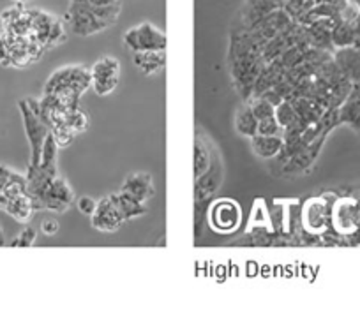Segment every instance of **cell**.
Listing matches in <instances>:
<instances>
[{"instance_id":"1","label":"cell","mask_w":360,"mask_h":319,"mask_svg":"<svg viewBox=\"0 0 360 319\" xmlns=\"http://www.w3.org/2000/svg\"><path fill=\"white\" fill-rule=\"evenodd\" d=\"M124 43L133 53L140 52H164L167 50V36L151 23H142L133 27L124 34Z\"/></svg>"},{"instance_id":"2","label":"cell","mask_w":360,"mask_h":319,"mask_svg":"<svg viewBox=\"0 0 360 319\" xmlns=\"http://www.w3.org/2000/svg\"><path fill=\"white\" fill-rule=\"evenodd\" d=\"M20 110L21 117H23L25 133H27V138L28 142H30V168H37L41 162V154H43V146L48 138V134H50V129H48L46 124L32 111V108L28 106L27 101H20Z\"/></svg>"},{"instance_id":"3","label":"cell","mask_w":360,"mask_h":319,"mask_svg":"<svg viewBox=\"0 0 360 319\" xmlns=\"http://www.w3.org/2000/svg\"><path fill=\"white\" fill-rule=\"evenodd\" d=\"M92 85V76L88 69L79 66L62 67L59 71L53 72L46 81L44 87V94H53V92L60 90V88H73L78 92L79 95L87 92V88Z\"/></svg>"},{"instance_id":"4","label":"cell","mask_w":360,"mask_h":319,"mask_svg":"<svg viewBox=\"0 0 360 319\" xmlns=\"http://www.w3.org/2000/svg\"><path fill=\"white\" fill-rule=\"evenodd\" d=\"M66 18L71 21V28L76 36H92V34H97V32L110 27L92 12V8L87 4V0H71L69 14Z\"/></svg>"},{"instance_id":"5","label":"cell","mask_w":360,"mask_h":319,"mask_svg":"<svg viewBox=\"0 0 360 319\" xmlns=\"http://www.w3.org/2000/svg\"><path fill=\"white\" fill-rule=\"evenodd\" d=\"M119 60L113 57H103L92 66V87L97 95H108L115 90L119 83Z\"/></svg>"},{"instance_id":"6","label":"cell","mask_w":360,"mask_h":319,"mask_svg":"<svg viewBox=\"0 0 360 319\" xmlns=\"http://www.w3.org/2000/svg\"><path fill=\"white\" fill-rule=\"evenodd\" d=\"M210 224L219 233H231L240 224V209L235 201L221 200L212 205Z\"/></svg>"},{"instance_id":"7","label":"cell","mask_w":360,"mask_h":319,"mask_svg":"<svg viewBox=\"0 0 360 319\" xmlns=\"http://www.w3.org/2000/svg\"><path fill=\"white\" fill-rule=\"evenodd\" d=\"M124 217L120 210L117 209L115 203L111 201V197H103L97 201V209H95L94 215H92V226L100 231H117L120 226L124 224Z\"/></svg>"},{"instance_id":"8","label":"cell","mask_w":360,"mask_h":319,"mask_svg":"<svg viewBox=\"0 0 360 319\" xmlns=\"http://www.w3.org/2000/svg\"><path fill=\"white\" fill-rule=\"evenodd\" d=\"M73 191L68 186V182L62 180V178H53L52 184L46 187L43 197V205L46 210H52V212H64L68 209L69 203L73 201Z\"/></svg>"},{"instance_id":"9","label":"cell","mask_w":360,"mask_h":319,"mask_svg":"<svg viewBox=\"0 0 360 319\" xmlns=\"http://www.w3.org/2000/svg\"><path fill=\"white\" fill-rule=\"evenodd\" d=\"M334 224L343 235H352L360 226V210L357 203L350 200L339 201L334 210Z\"/></svg>"},{"instance_id":"10","label":"cell","mask_w":360,"mask_h":319,"mask_svg":"<svg viewBox=\"0 0 360 319\" xmlns=\"http://www.w3.org/2000/svg\"><path fill=\"white\" fill-rule=\"evenodd\" d=\"M120 193L127 194L133 200L140 203H146L154 196V184H152V175L149 173H133L124 182Z\"/></svg>"},{"instance_id":"11","label":"cell","mask_w":360,"mask_h":319,"mask_svg":"<svg viewBox=\"0 0 360 319\" xmlns=\"http://www.w3.org/2000/svg\"><path fill=\"white\" fill-rule=\"evenodd\" d=\"M251 146L260 157H276L279 152H283L285 146V139L283 136H263V134H256L251 138Z\"/></svg>"},{"instance_id":"12","label":"cell","mask_w":360,"mask_h":319,"mask_svg":"<svg viewBox=\"0 0 360 319\" xmlns=\"http://www.w3.org/2000/svg\"><path fill=\"white\" fill-rule=\"evenodd\" d=\"M133 62L140 71L145 75H155L167 66V53L164 52H140L135 53Z\"/></svg>"},{"instance_id":"13","label":"cell","mask_w":360,"mask_h":319,"mask_svg":"<svg viewBox=\"0 0 360 319\" xmlns=\"http://www.w3.org/2000/svg\"><path fill=\"white\" fill-rule=\"evenodd\" d=\"M219 182H221V168H219V161H216L214 166H210L202 177L196 178V200H203L214 193Z\"/></svg>"},{"instance_id":"14","label":"cell","mask_w":360,"mask_h":319,"mask_svg":"<svg viewBox=\"0 0 360 319\" xmlns=\"http://www.w3.org/2000/svg\"><path fill=\"white\" fill-rule=\"evenodd\" d=\"M337 66L341 67V71L345 72L348 78L353 81H360V52L353 50V48L345 46V50H341L337 53Z\"/></svg>"},{"instance_id":"15","label":"cell","mask_w":360,"mask_h":319,"mask_svg":"<svg viewBox=\"0 0 360 319\" xmlns=\"http://www.w3.org/2000/svg\"><path fill=\"white\" fill-rule=\"evenodd\" d=\"M110 197H111V201L115 203L117 209L120 210V213H122L124 221L135 219V217L143 215V213L146 212L145 203H140V201L133 200V197H129L127 194H124V193L111 194Z\"/></svg>"},{"instance_id":"16","label":"cell","mask_w":360,"mask_h":319,"mask_svg":"<svg viewBox=\"0 0 360 319\" xmlns=\"http://www.w3.org/2000/svg\"><path fill=\"white\" fill-rule=\"evenodd\" d=\"M329 222V210L321 201H311L305 209V226L313 231H321Z\"/></svg>"},{"instance_id":"17","label":"cell","mask_w":360,"mask_h":319,"mask_svg":"<svg viewBox=\"0 0 360 319\" xmlns=\"http://www.w3.org/2000/svg\"><path fill=\"white\" fill-rule=\"evenodd\" d=\"M4 210L11 217H15L16 221L27 222L30 219L32 212H34V206H32L30 196L28 194H21V196L11 197Z\"/></svg>"},{"instance_id":"18","label":"cell","mask_w":360,"mask_h":319,"mask_svg":"<svg viewBox=\"0 0 360 319\" xmlns=\"http://www.w3.org/2000/svg\"><path fill=\"white\" fill-rule=\"evenodd\" d=\"M209 168H210L209 146H207L202 139L196 138V143H194V180L202 177Z\"/></svg>"},{"instance_id":"19","label":"cell","mask_w":360,"mask_h":319,"mask_svg":"<svg viewBox=\"0 0 360 319\" xmlns=\"http://www.w3.org/2000/svg\"><path fill=\"white\" fill-rule=\"evenodd\" d=\"M258 122H260V120L254 117L251 108H242L237 117V130L240 134H244V136L253 138V136L258 134Z\"/></svg>"},{"instance_id":"20","label":"cell","mask_w":360,"mask_h":319,"mask_svg":"<svg viewBox=\"0 0 360 319\" xmlns=\"http://www.w3.org/2000/svg\"><path fill=\"white\" fill-rule=\"evenodd\" d=\"M64 124H66L69 129L75 130V133H84L88 127V119L84 111L79 110V108H76V110H69L64 113Z\"/></svg>"},{"instance_id":"21","label":"cell","mask_w":360,"mask_h":319,"mask_svg":"<svg viewBox=\"0 0 360 319\" xmlns=\"http://www.w3.org/2000/svg\"><path fill=\"white\" fill-rule=\"evenodd\" d=\"M276 119H277V122L285 127V129L286 127L293 126V124H297L299 120H301L299 119L297 111H295V108H293L292 103H288V101H281V103L277 104Z\"/></svg>"},{"instance_id":"22","label":"cell","mask_w":360,"mask_h":319,"mask_svg":"<svg viewBox=\"0 0 360 319\" xmlns=\"http://www.w3.org/2000/svg\"><path fill=\"white\" fill-rule=\"evenodd\" d=\"M355 28L350 21L337 25L332 32V41L337 46H350L352 43H355Z\"/></svg>"},{"instance_id":"23","label":"cell","mask_w":360,"mask_h":319,"mask_svg":"<svg viewBox=\"0 0 360 319\" xmlns=\"http://www.w3.org/2000/svg\"><path fill=\"white\" fill-rule=\"evenodd\" d=\"M251 110H253L254 117H256L258 120L276 117V108H274V104L270 103V101H267L265 97H258L253 103V106H251Z\"/></svg>"},{"instance_id":"24","label":"cell","mask_w":360,"mask_h":319,"mask_svg":"<svg viewBox=\"0 0 360 319\" xmlns=\"http://www.w3.org/2000/svg\"><path fill=\"white\" fill-rule=\"evenodd\" d=\"M283 130H285V127L277 122L276 117L258 122V134H263V136H283Z\"/></svg>"},{"instance_id":"25","label":"cell","mask_w":360,"mask_h":319,"mask_svg":"<svg viewBox=\"0 0 360 319\" xmlns=\"http://www.w3.org/2000/svg\"><path fill=\"white\" fill-rule=\"evenodd\" d=\"M50 133L53 134V138H55L57 145L59 146H69L75 139V130L69 129L68 126H55L50 129Z\"/></svg>"},{"instance_id":"26","label":"cell","mask_w":360,"mask_h":319,"mask_svg":"<svg viewBox=\"0 0 360 319\" xmlns=\"http://www.w3.org/2000/svg\"><path fill=\"white\" fill-rule=\"evenodd\" d=\"M36 242V229L34 228H25L23 231L18 235V238L11 242L12 247H30L32 244Z\"/></svg>"},{"instance_id":"27","label":"cell","mask_w":360,"mask_h":319,"mask_svg":"<svg viewBox=\"0 0 360 319\" xmlns=\"http://www.w3.org/2000/svg\"><path fill=\"white\" fill-rule=\"evenodd\" d=\"M95 209H97V201L91 196H82L78 200V210L85 215H94Z\"/></svg>"},{"instance_id":"28","label":"cell","mask_w":360,"mask_h":319,"mask_svg":"<svg viewBox=\"0 0 360 319\" xmlns=\"http://www.w3.org/2000/svg\"><path fill=\"white\" fill-rule=\"evenodd\" d=\"M41 231H43L44 235H48V237H53V235L59 231V222L53 221V219H46V221H43V224H41Z\"/></svg>"},{"instance_id":"29","label":"cell","mask_w":360,"mask_h":319,"mask_svg":"<svg viewBox=\"0 0 360 319\" xmlns=\"http://www.w3.org/2000/svg\"><path fill=\"white\" fill-rule=\"evenodd\" d=\"M87 4L91 6L92 9H103V8H110V6H117L120 4L119 0H87Z\"/></svg>"},{"instance_id":"30","label":"cell","mask_w":360,"mask_h":319,"mask_svg":"<svg viewBox=\"0 0 360 319\" xmlns=\"http://www.w3.org/2000/svg\"><path fill=\"white\" fill-rule=\"evenodd\" d=\"M352 25H353V28H355V37H357V39H360V12H359V16H357L355 20L352 21Z\"/></svg>"},{"instance_id":"31","label":"cell","mask_w":360,"mask_h":319,"mask_svg":"<svg viewBox=\"0 0 360 319\" xmlns=\"http://www.w3.org/2000/svg\"><path fill=\"white\" fill-rule=\"evenodd\" d=\"M4 244V238H2V231H0V245Z\"/></svg>"},{"instance_id":"32","label":"cell","mask_w":360,"mask_h":319,"mask_svg":"<svg viewBox=\"0 0 360 319\" xmlns=\"http://www.w3.org/2000/svg\"><path fill=\"white\" fill-rule=\"evenodd\" d=\"M359 210H360V203H359Z\"/></svg>"}]
</instances>
